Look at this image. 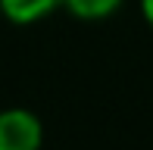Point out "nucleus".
<instances>
[{"instance_id":"7ed1b4c3","label":"nucleus","mask_w":153,"mask_h":150,"mask_svg":"<svg viewBox=\"0 0 153 150\" xmlns=\"http://www.w3.org/2000/svg\"><path fill=\"white\" fill-rule=\"evenodd\" d=\"M119 3L122 0H66L69 13L78 19H103L119 10Z\"/></svg>"},{"instance_id":"20e7f679","label":"nucleus","mask_w":153,"mask_h":150,"mask_svg":"<svg viewBox=\"0 0 153 150\" xmlns=\"http://www.w3.org/2000/svg\"><path fill=\"white\" fill-rule=\"evenodd\" d=\"M141 10H144V19H147L150 28H153V0H141Z\"/></svg>"},{"instance_id":"f03ea898","label":"nucleus","mask_w":153,"mask_h":150,"mask_svg":"<svg viewBox=\"0 0 153 150\" xmlns=\"http://www.w3.org/2000/svg\"><path fill=\"white\" fill-rule=\"evenodd\" d=\"M56 6H66V0H0L3 16L16 25H31L38 19L50 16Z\"/></svg>"},{"instance_id":"f257e3e1","label":"nucleus","mask_w":153,"mask_h":150,"mask_svg":"<svg viewBox=\"0 0 153 150\" xmlns=\"http://www.w3.org/2000/svg\"><path fill=\"white\" fill-rule=\"evenodd\" d=\"M44 128L41 119L28 110L0 113V150H41Z\"/></svg>"}]
</instances>
